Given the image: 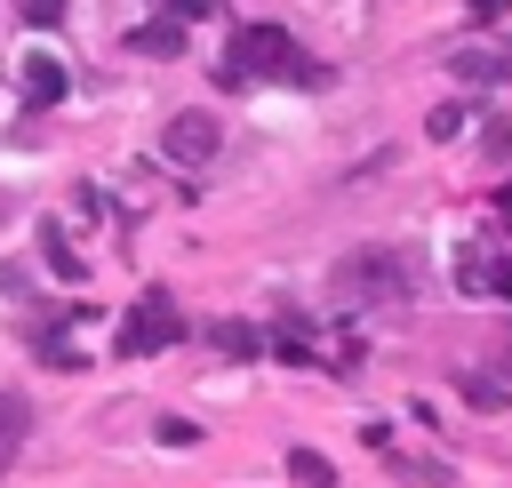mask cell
Here are the masks:
<instances>
[{
    "label": "cell",
    "mask_w": 512,
    "mask_h": 488,
    "mask_svg": "<svg viewBox=\"0 0 512 488\" xmlns=\"http://www.w3.org/2000/svg\"><path fill=\"white\" fill-rule=\"evenodd\" d=\"M24 432H32V408H24V392H0V472L16 464V448H24Z\"/></svg>",
    "instance_id": "cell-7"
},
{
    "label": "cell",
    "mask_w": 512,
    "mask_h": 488,
    "mask_svg": "<svg viewBox=\"0 0 512 488\" xmlns=\"http://www.w3.org/2000/svg\"><path fill=\"white\" fill-rule=\"evenodd\" d=\"M128 48H136V56H176V48H184V24H176V16H152V24L128 32Z\"/></svg>",
    "instance_id": "cell-8"
},
{
    "label": "cell",
    "mask_w": 512,
    "mask_h": 488,
    "mask_svg": "<svg viewBox=\"0 0 512 488\" xmlns=\"http://www.w3.org/2000/svg\"><path fill=\"white\" fill-rule=\"evenodd\" d=\"M160 440H168V448H192V440H200V424H184V416H168V424H160Z\"/></svg>",
    "instance_id": "cell-14"
},
{
    "label": "cell",
    "mask_w": 512,
    "mask_h": 488,
    "mask_svg": "<svg viewBox=\"0 0 512 488\" xmlns=\"http://www.w3.org/2000/svg\"><path fill=\"white\" fill-rule=\"evenodd\" d=\"M496 216H504V224H512V184H504V192H496Z\"/></svg>",
    "instance_id": "cell-18"
},
{
    "label": "cell",
    "mask_w": 512,
    "mask_h": 488,
    "mask_svg": "<svg viewBox=\"0 0 512 488\" xmlns=\"http://www.w3.org/2000/svg\"><path fill=\"white\" fill-rule=\"evenodd\" d=\"M216 136H224V128H216V112H176V120H168V136H160V152H168L176 168H200V160L216 152Z\"/></svg>",
    "instance_id": "cell-4"
},
{
    "label": "cell",
    "mask_w": 512,
    "mask_h": 488,
    "mask_svg": "<svg viewBox=\"0 0 512 488\" xmlns=\"http://www.w3.org/2000/svg\"><path fill=\"white\" fill-rule=\"evenodd\" d=\"M288 472H296L304 488H336V472H328V464H320L312 448H288Z\"/></svg>",
    "instance_id": "cell-9"
},
{
    "label": "cell",
    "mask_w": 512,
    "mask_h": 488,
    "mask_svg": "<svg viewBox=\"0 0 512 488\" xmlns=\"http://www.w3.org/2000/svg\"><path fill=\"white\" fill-rule=\"evenodd\" d=\"M176 336H184V312H176L168 288H152V296H136V312L120 320V360H152V352H168Z\"/></svg>",
    "instance_id": "cell-3"
},
{
    "label": "cell",
    "mask_w": 512,
    "mask_h": 488,
    "mask_svg": "<svg viewBox=\"0 0 512 488\" xmlns=\"http://www.w3.org/2000/svg\"><path fill=\"white\" fill-rule=\"evenodd\" d=\"M328 288H336V304H360V312H400L408 296H416V256L408 248H352L336 272H328Z\"/></svg>",
    "instance_id": "cell-2"
},
{
    "label": "cell",
    "mask_w": 512,
    "mask_h": 488,
    "mask_svg": "<svg viewBox=\"0 0 512 488\" xmlns=\"http://www.w3.org/2000/svg\"><path fill=\"white\" fill-rule=\"evenodd\" d=\"M168 16L176 24H200V16H216V0H168Z\"/></svg>",
    "instance_id": "cell-15"
},
{
    "label": "cell",
    "mask_w": 512,
    "mask_h": 488,
    "mask_svg": "<svg viewBox=\"0 0 512 488\" xmlns=\"http://www.w3.org/2000/svg\"><path fill=\"white\" fill-rule=\"evenodd\" d=\"M488 288H496V296L512 304V256H504V264H488Z\"/></svg>",
    "instance_id": "cell-16"
},
{
    "label": "cell",
    "mask_w": 512,
    "mask_h": 488,
    "mask_svg": "<svg viewBox=\"0 0 512 488\" xmlns=\"http://www.w3.org/2000/svg\"><path fill=\"white\" fill-rule=\"evenodd\" d=\"M216 344H224V352H256V328H240V320H224V328H216Z\"/></svg>",
    "instance_id": "cell-13"
},
{
    "label": "cell",
    "mask_w": 512,
    "mask_h": 488,
    "mask_svg": "<svg viewBox=\"0 0 512 488\" xmlns=\"http://www.w3.org/2000/svg\"><path fill=\"white\" fill-rule=\"evenodd\" d=\"M448 72L472 80V88H496L512 80V40H480V48H448Z\"/></svg>",
    "instance_id": "cell-5"
},
{
    "label": "cell",
    "mask_w": 512,
    "mask_h": 488,
    "mask_svg": "<svg viewBox=\"0 0 512 488\" xmlns=\"http://www.w3.org/2000/svg\"><path fill=\"white\" fill-rule=\"evenodd\" d=\"M64 56H24V72H16V96H24V112H48V104H64Z\"/></svg>",
    "instance_id": "cell-6"
},
{
    "label": "cell",
    "mask_w": 512,
    "mask_h": 488,
    "mask_svg": "<svg viewBox=\"0 0 512 488\" xmlns=\"http://www.w3.org/2000/svg\"><path fill=\"white\" fill-rule=\"evenodd\" d=\"M464 120H472V112H464V104H440V112H432V120H424V136H440V144H448V136H464Z\"/></svg>",
    "instance_id": "cell-10"
},
{
    "label": "cell",
    "mask_w": 512,
    "mask_h": 488,
    "mask_svg": "<svg viewBox=\"0 0 512 488\" xmlns=\"http://www.w3.org/2000/svg\"><path fill=\"white\" fill-rule=\"evenodd\" d=\"M464 8H472V16H480V24H496V16H504V8H512V0H464Z\"/></svg>",
    "instance_id": "cell-17"
},
{
    "label": "cell",
    "mask_w": 512,
    "mask_h": 488,
    "mask_svg": "<svg viewBox=\"0 0 512 488\" xmlns=\"http://www.w3.org/2000/svg\"><path fill=\"white\" fill-rule=\"evenodd\" d=\"M16 16H24V24H32V32H48V24H56V16H64V0H16Z\"/></svg>",
    "instance_id": "cell-11"
},
{
    "label": "cell",
    "mask_w": 512,
    "mask_h": 488,
    "mask_svg": "<svg viewBox=\"0 0 512 488\" xmlns=\"http://www.w3.org/2000/svg\"><path fill=\"white\" fill-rule=\"evenodd\" d=\"M464 400H472V408H504V384H488V376H464Z\"/></svg>",
    "instance_id": "cell-12"
},
{
    "label": "cell",
    "mask_w": 512,
    "mask_h": 488,
    "mask_svg": "<svg viewBox=\"0 0 512 488\" xmlns=\"http://www.w3.org/2000/svg\"><path fill=\"white\" fill-rule=\"evenodd\" d=\"M224 80H232V88H240V80H296V88H320L328 64H312L280 24H240L232 48H224Z\"/></svg>",
    "instance_id": "cell-1"
}]
</instances>
